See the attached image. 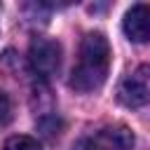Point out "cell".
<instances>
[{"label": "cell", "mask_w": 150, "mask_h": 150, "mask_svg": "<svg viewBox=\"0 0 150 150\" xmlns=\"http://www.w3.org/2000/svg\"><path fill=\"white\" fill-rule=\"evenodd\" d=\"M122 30L131 42L150 45V5H131L124 14Z\"/></svg>", "instance_id": "5"}, {"label": "cell", "mask_w": 150, "mask_h": 150, "mask_svg": "<svg viewBox=\"0 0 150 150\" xmlns=\"http://www.w3.org/2000/svg\"><path fill=\"white\" fill-rule=\"evenodd\" d=\"M134 131L127 124H108L89 136L84 150H134Z\"/></svg>", "instance_id": "4"}, {"label": "cell", "mask_w": 150, "mask_h": 150, "mask_svg": "<svg viewBox=\"0 0 150 150\" xmlns=\"http://www.w3.org/2000/svg\"><path fill=\"white\" fill-rule=\"evenodd\" d=\"M12 120V101L5 91H0V127H7Z\"/></svg>", "instance_id": "7"}, {"label": "cell", "mask_w": 150, "mask_h": 150, "mask_svg": "<svg viewBox=\"0 0 150 150\" xmlns=\"http://www.w3.org/2000/svg\"><path fill=\"white\" fill-rule=\"evenodd\" d=\"M110 68V45L98 30L87 33L80 42V59L70 73V87L80 94H89L103 87Z\"/></svg>", "instance_id": "1"}, {"label": "cell", "mask_w": 150, "mask_h": 150, "mask_svg": "<svg viewBox=\"0 0 150 150\" xmlns=\"http://www.w3.org/2000/svg\"><path fill=\"white\" fill-rule=\"evenodd\" d=\"M28 63L40 80H49L61 66V45L49 38H33L28 47Z\"/></svg>", "instance_id": "3"}, {"label": "cell", "mask_w": 150, "mask_h": 150, "mask_svg": "<svg viewBox=\"0 0 150 150\" xmlns=\"http://www.w3.org/2000/svg\"><path fill=\"white\" fill-rule=\"evenodd\" d=\"M2 150H42L40 143L33 138V136H9L5 141V148Z\"/></svg>", "instance_id": "6"}, {"label": "cell", "mask_w": 150, "mask_h": 150, "mask_svg": "<svg viewBox=\"0 0 150 150\" xmlns=\"http://www.w3.org/2000/svg\"><path fill=\"white\" fill-rule=\"evenodd\" d=\"M117 98L127 108L150 105V63H141L120 82Z\"/></svg>", "instance_id": "2"}]
</instances>
